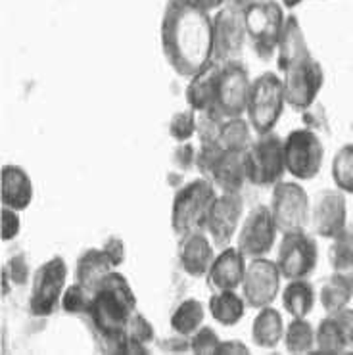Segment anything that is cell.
Returning <instances> with one entry per match:
<instances>
[{
  "instance_id": "836d02e7",
  "label": "cell",
  "mask_w": 353,
  "mask_h": 355,
  "mask_svg": "<svg viewBox=\"0 0 353 355\" xmlns=\"http://www.w3.org/2000/svg\"><path fill=\"white\" fill-rule=\"evenodd\" d=\"M332 179L336 189L353 194V144H345L336 152L332 159Z\"/></svg>"
},
{
  "instance_id": "7c38bea8",
  "label": "cell",
  "mask_w": 353,
  "mask_h": 355,
  "mask_svg": "<svg viewBox=\"0 0 353 355\" xmlns=\"http://www.w3.org/2000/svg\"><path fill=\"white\" fill-rule=\"evenodd\" d=\"M280 77L284 83L286 104L296 110L311 107L325 83V71L311 54L294 62L284 71H280Z\"/></svg>"
},
{
  "instance_id": "484cf974",
  "label": "cell",
  "mask_w": 353,
  "mask_h": 355,
  "mask_svg": "<svg viewBox=\"0 0 353 355\" xmlns=\"http://www.w3.org/2000/svg\"><path fill=\"white\" fill-rule=\"evenodd\" d=\"M209 313L223 327H234L244 317L246 300L236 290H215L209 297Z\"/></svg>"
},
{
  "instance_id": "7bdbcfd3",
  "label": "cell",
  "mask_w": 353,
  "mask_h": 355,
  "mask_svg": "<svg viewBox=\"0 0 353 355\" xmlns=\"http://www.w3.org/2000/svg\"><path fill=\"white\" fill-rule=\"evenodd\" d=\"M217 354H250L246 344H242L239 340H229V342H219V347H217Z\"/></svg>"
},
{
  "instance_id": "8fae6325",
  "label": "cell",
  "mask_w": 353,
  "mask_h": 355,
  "mask_svg": "<svg viewBox=\"0 0 353 355\" xmlns=\"http://www.w3.org/2000/svg\"><path fill=\"white\" fill-rule=\"evenodd\" d=\"M319 259L317 242L307 231L284 232L280 239L279 252H277V265H279L282 279H307Z\"/></svg>"
},
{
  "instance_id": "f35d334b",
  "label": "cell",
  "mask_w": 353,
  "mask_h": 355,
  "mask_svg": "<svg viewBox=\"0 0 353 355\" xmlns=\"http://www.w3.org/2000/svg\"><path fill=\"white\" fill-rule=\"evenodd\" d=\"M29 279V267L24 256H14L4 267V294H8V282L21 286Z\"/></svg>"
},
{
  "instance_id": "4fadbf2b",
  "label": "cell",
  "mask_w": 353,
  "mask_h": 355,
  "mask_svg": "<svg viewBox=\"0 0 353 355\" xmlns=\"http://www.w3.org/2000/svg\"><path fill=\"white\" fill-rule=\"evenodd\" d=\"M280 282L282 272L277 261H271L269 257L248 259L244 281L240 284L246 306L254 309L273 306V302L280 294Z\"/></svg>"
},
{
  "instance_id": "cb8c5ba5",
  "label": "cell",
  "mask_w": 353,
  "mask_h": 355,
  "mask_svg": "<svg viewBox=\"0 0 353 355\" xmlns=\"http://www.w3.org/2000/svg\"><path fill=\"white\" fill-rule=\"evenodd\" d=\"M215 77H217V62H212L192 75L187 87V102L194 112H214L215 102Z\"/></svg>"
},
{
  "instance_id": "30bf717a",
  "label": "cell",
  "mask_w": 353,
  "mask_h": 355,
  "mask_svg": "<svg viewBox=\"0 0 353 355\" xmlns=\"http://www.w3.org/2000/svg\"><path fill=\"white\" fill-rule=\"evenodd\" d=\"M325 159V146L311 129H296L284 139L286 171L298 181H309L319 173Z\"/></svg>"
},
{
  "instance_id": "3957f363",
  "label": "cell",
  "mask_w": 353,
  "mask_h": 355,
  "mask_svg": "<svg viewBox=\"0 0 353 355\" xmlns=\"http://www.w3.org/2000/svg\"><path fill=\"white\" fill-rule=\"evenodd\" d=\"M217 198L214 182L205 177L187 182L173 198L171 227L179 236L192 231H204L209 207Z\"/></svg>"
},
{
  "instance_id": "6da1fadb",
  "label": "cell",
  "mask_w": 353,
  "mask_h": 355,
  "mask_svg": "<svg viewBox=\"0 0 353 355\" xmlns=\"http://www.w3.org/2000/svg\"><path fill=\"white\" fill-rule=\"evenodd\" d=\"M160 37L167 64L181 77L214 62V17L196 0H167Z\"/></svg>"
},
{
  "instance_id": "f6af8a7d",
  "label": "cell",
  "mask_w": 353,
  "mask_h": 355,
  "mask_svg": "<svg viewBox=\"0 0 353 355\" xmlns=\"http://www.w3.org/2000/svg\"><path fill=\"white\" fill-rule=\"evenodd\" d=\"M282 2H284L286 6H296V4H300L302 0H282Z\"/></svg>"
},
{
  "instance_id": "52a82bcc",
  "label": "cell",
  "mask_w": 353,
  "mask_h": 355,
  "mask_svg": "<svg viewBox=\"0 0 353 355\" xmlns=\"http://www.w3.org/2000/svg\"><path fill=\"white\" fill-rule=\"evenodd\" d=\"M273 219L279 232L305 231L309 227L311 200L302 184L294 181H280L273 187L271 194Z\"/></svg>"
},
{
  "instance_id": "74e56055",
  "label": "cell",
  "mask_w": 353,
  "mask_h": 355,
  "mask_svg": "<svg viewBox=\"0 0 353 355\" xmlns=\"http://www.w3.org/2000/svg\"><path fill=\"white\" fill-rule=\"evenodd\" d=\"M190 352L194 354H217V347H219V334L212 329V327H205L202 324L192 336H190Z\"/></svg>"
},
{
  "instance_id": "5bb4252c",
  "label": "cell",
  "mask_w": 353,
  "mask_h": 355,
  "mask_svg": "<svg viewBox=\"0 0 353 355\" xmlns=\"http://www.w3.org/2000/svg\"><path fill=\"white\" fill-rule=\"evenodd\" d=\"M277 225L273 219L269 206H255L240 223L236 234V248L246 256V259L254 257H267L277 240Z\"/></svg>"
},
{
  "instance_id": "5b68a950",
  "label": "cell",
  "mask_w": 353,
  "mask_h": 355,
  "mask_svg": "<svg viewBox=\"0 0 353 355\" xmlns=\"http://www.w3.org/2000/svg\"><path fill=\"white\" fill-rule=\"evenodd\" d=\"M250 87H252V79L242 62L239 60L217 62L215 102L212 114H217L223 119L244 116Z\"/></svg>"
},
{
  "instance_id": "ffe728a7",
  "label": "cell",
  "mask_w": 353,
  "mask_h": 355,
  "mask_svg": "<svg viewBox=\"0 0 353 355\" xmlns=\"http://www.w3.org/2000/svg\"><path fill=\"white\" fill-rule=\"evenodd\" d=\"M214 182L215 190L223 192H240L242 187L250 182L248 179V164L246 152H236V150H225L221 159L217 162V166L207 177Z\"/></svg>"
},
{
  "instance_id": "4dcf8cb0",
  "label": "cell",
  "mask_w": 353,
  "mask_h": 355,
  "mask_svg": "<svg viewBox=\"0 0 353 355\" xmlns=\"http://www.w3.org/2000/svg\"><path fill=\"white\" fill-rule=\"evenodd\" d=\"M254 127L250 125L248 117H230L225 119L219 135V142L225 150H236V152H246L252 142H254Z\"/></svg>"
},
{
  "instance_id": "2e32d148",
  "label": "cell",
  "mask_w": 353,
  "mask_h": 355,
  "mask_svg": "<svg viewBox=\"0 0 353 355\" xmlns=\"http://www.w3.org/2000/svg\"><path fill=\"white\" fill-rule=\"evenodd\" d=\"M345 192L340 189H325L317 192L311 202L309 229L322 239H334L347 225V204Z\"/></svg>"
},
{
  "instance_id": "7402d4cb",
  "label": "cell",
  "mask_w": 353,
  "mask_h": 355,
  "mask_svg": "<svg viewBox=\"0 0 353 355\" xmlns=\"http://www.w3.org/2000/svg\"><path fill=\"white\" fill-rule=\"evenodd\" d=\"M117 269V265L107 254L106 248H89L83 252L77 263H75V281L87 286V288L96 290L102 279Z\"/></svg>"
},
{
  "instance_id": "e0dca14e",
  "label": "cell",
  "mask_w": 353,
  "mask_h": 355,
  "mask_svg": "<svg viewBox=\"0 0 353 355\" xmlns=\"http://www.w3.org/2000/svg\"><path fill=\"white\" fill-rule=\"evenodd\" d=\"M246 19L244 10L227 6L217 12L214 17V60L227 62L234 60V56L242 50L246 41Z\"/></svg>"
},
{
  "instance_id": "4316f807",
  "label": "cell",
  "mask_w": 353,
  "mask_h": 355,
  "mask_svg": "<svg viewBox=\"0 0 353 355\" xmlns=\"http://www.w3.org/2000/svg\"><path fill=\"white\" fill-rule=\"evenodd\" d=\"M282 306L290 317H307L315 306V288L307 279H292L282 290Z\"/></svg>"
},
{
  "instance_id": "e575fe53",
  "label": "cell",
  "mask_w": 353,
  "mask_h": 355,
  "mask_svg": "<svg viewBox=\"0 0 353 355\" xmlns=\"http://www.w3.org/2000/svg\"><path fill=\"white\" fill-rule=\"evenodd\" d=\"M92 297H94V290L83 286L75 281L69 284L62 296V309L66 313L71 315H89L92 306Z\"/></svg>"
},
{
  "instance_id": "d590c367",
  "label": "cell",
  "mask_w": 353,
  "mask_h": 355,
  "mask_svg": "<svg viewBox=\"0 0 353 355\" xmlns=\"http://www.w3.org/2000/svg\"><path fill=\"white\" fill-rule=\"evenodd\" d=\"M198 131V114L192 107L173 114L169 121V135L177 142H189Z\"/></svg>"
},
{
  "instance_id": "9c48e42d",
  "label": "cell",
  "mask_w": 353,
  "mask_h": 355,
  "mask_svg": "<svg viewBox=\"0 0 353 355\" xmlns=\"http://www.w3.org/2000/svg\"><path fill=\"white\" fill-rule=\"evenodd\" d=\"M248 37L254 42L255 50L261 58H271L277 52L280 33L284 27L282 6L275 0H261L244 10Z\"/></svg>"
},
{
  "instance_id": "8992f818",
  "label": "cell",
  "mask_w": 353,
  "mask_h": 355,
  "mask_svg": "<svg viewBox=\"0 0 353 355\" xmlns=\"http://www.w3.org/2000/svg\"><path fill=\"white\" fill-rule=\"evenodd\" d=\"M248 179L254 187H275L286 173L284 139L275 131L255 135L252 146L246 150Z\"/></svg>"
},
{
  "instance_id": "d6986e66",
  "label": "cell",
  "mask_w": 353,
  "mask_h": 355,
  "mask_svg": "<svg viewBox=\"0 0 353 355\" xmlns=\"http://www.w3.org/2000/svg\"><path fill=\"white\" fill-rule=\"evenodd\" d=\"M246 256L240 252L236 246L234 248H223L219 256H215L214 263L207 271V282L215 290H236L244 281L246 272Z\"/></svg>"
},
{
  "instance_id": "ee69618b",
  "label": "cell",
  "mask_w": 353,
  "mask_h": 355,
  "mask_svg": "<svg viewBox=\"0 0 353 355\" xmlns=\"http://www.w3.org/2000/svg\"><path fill=\"white\" fill-rule=\"evenodd\" d=\"M196 2L202 6V8L207 10V12L212 14V12H219V10L229 2V0H196Z\"/></svg>"
},
{
  "instance_id": "7a4b0ae2",
  "label": "cell",
  "mask_w": 353,
  "mask_h": 355,
  "mask_svg": "<svg viewBox=\"0 0 353 355\" xmlns=\"http://www.w3.org/2000/svg\"><path fill=\"white\" fill-rule=\"evenodd\" d=\"M137 311V297L127 277L112 271L106 275L94 290L91 317L92 327L104 340V349L123 354V332L131 315Z\"/></svg>"
},
{
  "instance_id": "f1b7e54d",
  "label": "cell",
  "mask_w": 353,
  "mask_h": 355,
  "mask_svg": "<svg viewBox=\"0 0 353 355\" xmlns=\"http://www.w3.org/2000/svg\"><path fill=\"white\" fill-rule=\"evenodd\" d=\"M156 331L150 321L139 311L131 315L123 332V354H148L154 344Z\"/></svg>"
},
{
  "instance_id": "ac0fdd59",
  "label": "cell",
  "mask_w": 353,
  "mask_h": 355,
  "mask_svg": "<svg viewBox=\"0 0 353 355\" xmlns=\"http://www.w3.org/2000/svg\"><path fill=\"white\" fill-rule=\"evenodd\" d=\"M214 242L205 231H192L179 236V263L190 277H205L214 263Z\"/></svg>"
},
{
  "instance_id": "9a60e30c",
  "label": "cell",
  "mask_w": 353,
  "mask_h": 355,
  "mask_svg": "<svg viewBox=\"0 0 353 355\" xmlns=\"http://www.w3.org/2000/svg\"><path fill=\"white\" fill-rule=\"evenodd\" d=\"M244 215V200L240 192H223L217 194L209 214L205 219L204 231L217 248H227L230 240L239 234Z\"/></svg>"
},
{
  "instance_id": "83f0119b",
  "label": "cell",
  "mask_w": 353,
  "mask_h": 355,
  "mask_svg": "<svg viewBox=\"0 0 353 355\" xmlns=\"http://www.w3.org/2000/svg\"><path fill=\"white\" fill-rule=\"evenodd\" d=\"M353 297V282H350L345 277L332 272L327 281L322 282L319 292V300L322 309L327 315H334L342 311L344 307L350 306Z\"/></svg>"
},
{
  "instance_id": "d6a6232c",
  "label": "cell",
  "mask_w": 353,
  "mask_h": 355,
  "mask_svg": "<svg viewBox=\"0 0 353 355\" xmlns=\"http://www.w3.org/2000/svg\"><path fill=\"white\" fill-rule=\"evenodd\" d=\"M315 352L317 354H344L347 352L344 334L334 315H327L315 329Z\"/></svg>"
},
{
  "instance_id": "1f68e13d",
  "label": "cell",
  "mask_w": 353,
  "mask_h": 355,
  "mask_svg": "<svg viewBox=\"0 0 353 355\" xmlns=\"http://www.w3.org/2000/svg\"><path fill=\"white\" fill-rule=\"evenodd\" d=\"M284 346L290 354L315 352V329L307 317H292L284 329Z\"/></svg>"
},
{
  "instance_id": "44dd1931",
  "label": "cell",
  "mask_w": 353,
  "mask_h": 355,
  "mask_svg": "<svg viewBox=\"0 0 353 355\" xmlns=\"http://www.w3.org/2000/svg\"><path fill=\"white\" fill-rule=\"evenodd\" d=\"M33 181L24 167L12 164L2 167V206L24 211L33 202Z\"/></svg>"
},
{
  "instance_id": "b9f144b4",
  "label": "cell",
  "mask_w": 353,
  "mask_h": 355,
  "mask_svg": "<svg viewBox=\"0 0 353 355\" xmlns=\"http://www.w3.org/2000/svg\"><path fill=\"white\" fill-rule=\"evenodd\" d=\"M104 248L106 252L112 256V259L115 261V265L119 267V265L125 261V242L121 239H117V236H110V239L104 242Z\"/></svg>"
},
{
  "instance_id": "603a6c76",
  "label": "cell",
  "mask_w": 353,
  "mask_h": 355,
  "mask_svg": "<svg viewBox=\"0 0 353 355\" xmlns=\"http://www.w3.org/2000/svg\"><path fill=\"white\" fill-rule=\"evenodd\" d=\"M311 52L307 49V41H305L304 31L300 27V21L296 17H286L282 33H280L279 44H277V62H279V69L284 71L298 60L309 56Z\"/></svg>"
},
{
  "instance_id": "60d3db41",
  "label": "cell",
  "mask_w": 353,
  "mask_h": 355,
  "mask_svg": "<svg viewBox=\"0 0 353 355\" xmlns=\"http://www.w3.org/2000/svg\"><path fill=\"white\" fill-rule=\"evenodd\" d=\"M334 319H336L340 329H342L347 349H353V309L352 307H344L342 311L334 313Z\"/></svg>"
},
{
  "instance_id": "ba28073f",
  "label": "cell",
  "mask_w": 353,
  "mask_h": 355,
  "mask_svg": "<svg viewBox=\"0 0 353 355\" xmlns=\"http://www.w3.org/2000/svg\"><path fill=\"white\" fill-rule=\"evenodd\" d=\"M67 265L60 256L50 257L49 261L35 271L29 296V311L37 317H49L62 306V296L66 292Z\"/></svg>"
},
{
  "instance_id": "277c9868",
  "label": "cell",
  "mask_w": 353,
  "mask_h": 355,
  "mask_svg": "<svg viewBox=\"0 0 353 355\" xmlns=\"http://www.w3.org/2000/svg\"><path fill=\"white\" fill-rule=\"evenodd\" d=\"M284 104H286V94L280 75L267 71L255 77L250 87L246 106V117L254 127L255 135L275 129V125L279 123L284 112Z\"/></svg>"
},
{
  "instance_id": "8d00e7d4",
  "label": "cell",
  "mask_w": 353,
  "mask_h": 355,
  "mask_svg": "<svg viewBox=\"0 0 353 355\" xmlns=\"http://www.w3.org/2000/svg\"><path fill=\"white\" fill-rule=\"evenodd\" d=\"M223 152H225V148L219 141H200V148H198L196 157H194V166L200 169L202 177L207 179L212 175L217 162L221 159Z\"/></svg>"
},
{
  "instance_id": "ab89813d",
  "label": "cell",
  "mask_w": 353,
  "mask_h": 355,
  "mask_svg": "<svg viewBox=\"0 0 353 355\" xmlns=\"http://www.w3.org/2000/svg\"><path fill=\"white\" fill-rule=\"evenodd\" d=\"M21 229V219H19V211L12 209V207L2 206V240L16 239Z\"/></svg>"
},
{
  "instance_id": "f546056e",
  "label": "cell",
  "mask_w": 353,
  "mask_h": 355,
  "mask_svg": "<svg viewBox=\"0 0 353 355\" xmlns=\"http://www.w3.org/2000/svg\"><path fill=\"white\" fill-rule=\"evenodd\" d=\"M205 319V307L200 300H194V297H189L181 302L177 309L173 311L171 319V329L175 334H181L184 338H190L194 332L204 324Z\"/></svg>"
},
{
  "instance_id": "d4e9b609",
  "label": "cell",
  "mask_w": 353,
  "mask_h": 355,
  "mask_svg": "<svg viewBox=\"0 0 353 355\" xmlns=\"http://www.w3.org/2000/svg\"><path fill=\"white\" fill-rule=\"evenodd\" d=\"M284 329H286V324L282 321L280 311L271 306L261 307L259 313L255 315L254 327H252L254 344L263 349H273L284 340Z\"/></svg>"
}]
</instances>
